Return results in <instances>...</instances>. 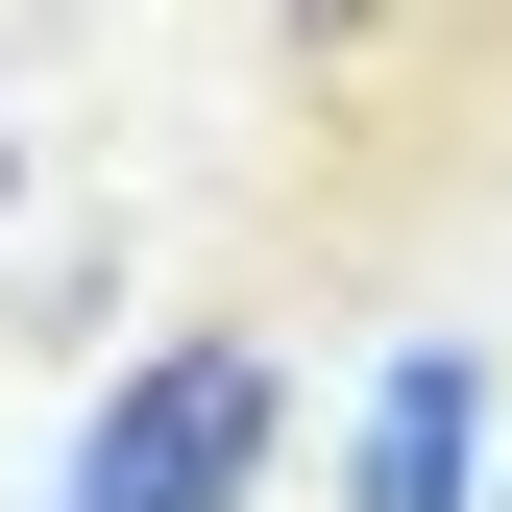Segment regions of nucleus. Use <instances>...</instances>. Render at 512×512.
<instances>
[{"mask_svg":"<svg viewBox=\"0 0 512 512\" xmlns=\"http://www.w3.org/2000/svg\"><path fill=\"white\" fill-rule=\"evenodd\" d=\"M244 488H269V366L244 342H147L74 415V512H244Z\"/></svg>","mask_w":512,"mask_h":512,"instance_id":"obj_1","label":"nucleus"},{"mask_svg":"<svg viewBox=\"0 0 512 512\" xmlns=\"http://www.w3.org/2000/svg\"><path fill=\"white\" fill-rule=\"evenodd\" d=\"M342 488H366V512H464V488H488V342H391Z\"/></svg>","mask_w":512,"mask_h":512,"instance_id":"obj_2","label":"nucleus"}]
</instances>
